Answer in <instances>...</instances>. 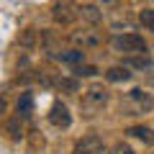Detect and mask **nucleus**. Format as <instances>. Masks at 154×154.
Segmentation results:
<instances>
[{
    "label": "nucleus",
    "instance_id": "f257e3e1",
    "mask_svg": "<svg viewBox=\"0 0 154 154\" xmlns=\"http://www.w3.org/2000/svg\"><path fill=\"white\" fill-rule=\"evenodd\" d=\"M108 100H110L108 88H103V85H93V88L85 90L82 100H80V110H82V116L93 118V116H98L100 110L108 105Z\"/></svg>",
    "mask_w": 154,
    "mask_h": 154
},
{
    "label": "nucleus",
    "instance_id": "f03ea898",
    "mask_svg": "<svg viewBox=\"0 0 154 154\" xmlns=\"http://www.w3.org/2000/svg\"><path fill=\"white\" fill-rule=\"evenodd\" d=\"M110 49L118 54H146V41L139 33H118L110 38Z\"/></svg>",
    "mask_w": 154,
    "mask_h": 154
},
{
    "label": "nucleus",
    "instance_id": "7ed1b4c3",
    "mask_svg": "<svg viewBox=\"0 0 154 154\" xmlns=\"http://www.w3.org/2000/svg\"><path fill=\"white\" fill-rule=\"evenodd\" d=\"M51 18H54L57 26H72V23L80 18V8H75L72 3H67V0L54 3V5H51Z\"/></svg>",
    "mask_w": 154,
    "mask_h": 154
},
{
    "label": "nucleus",
    "instance_id": "20e7f679",
    "mask_svg": "<svg viewBox=\"0 0 154 154\" xmlns=\"http://www.w3.org/2000/svg\"><path fill=\"white\" fill-rule=\"evenodd\" d=\"M105 152H108V149H105V141L100 136H95V134L82 136L75 144V149H72V154H105Z\"/></svg>",
    "mask_w": 154,
    "mask_h": 154
},
{
    "label": "nucleus",
    "instance_id": "39448f33",
    "mask_svg": "<svg viewBox=\"0 0 154 154\" xmlns=\"http://www.w3.org/2000/svg\"><path fill=\"white\" fill-rule=\"evenodd\" d=\"M69 41L77 46V49H95V46L103 44V36H100L98 31H93V28H88V31H75L69 36Z\"/></svg>",
    "mask_w": 154,
    "mask_h": 154
},
{
    "label": "nucleus",
    "instance_id": "423d86ee",
    "mask_svg": "<svg viewBox=\"0 0 154 154\" xmlns=\"http://www.w3.org/2000/svg\"><path fill=\"white\" fill-rule=\"evenodd\" d=\"M49 123L54 128H69L72 126V113H69V108H67L62 100H57L54 105H51V110H49Z\"/></svg>",
    "mask_w": 154,
    "mask_h": 154
},
{
    "label": "nucleus",
    "instance_id": "0eeeda50",
    "mask_svg": "<svg viewBox=\"0 0 154 154\" xmlns=\"http://www.w3.org/2000/svg\"><path fill=\"white\" fill-rule=\"evenodd\" d=\"M128 100L134 103V116L149 113V110L154 108V98L146 93V90H141V88H134L131 93H128Z\"/></svg>",
    "mask_w": 154,
    "mask_h": 154
},
{
    "label": "nucleus",
    "instance_id": "6e6552de",
    "mask_svg": "<svg viewBox=\"0 0 154 154\" xmlns=\"http://www.w3.org/2000/svg\"><path fill=\"white\" fill-rule=\"evenodd\" d=\"M5 134L11 141H21L26 134H23V118L21 116H13V118H8L5 121Z\"/></svg>",
    "mask_w": 154,
    "mask_h": 154
},
{
    "label": "nucleus",
    "instance_id": "1a4fd4ad",
    "mask_svg": "<svg viewBox=\"0 0 154 154\" xmlns=\"http://www.w3.org/2000/svg\"><path fill=\"white\" fill-rule=\"evenodd\" d=\"M80 18L85 23H90V26H98L103 21V11L98 5H80Z\"/></svg>",
    "mask_w": 154,
    "mask_h": 154
},
{
    "label": "nucleus",
    "instance_id": "9d476101",
    "mask_svg": "<svg viewBox=\"0 0 154 154\" xmlns=\"http://www.w3.org/2000/svg\"><path fill=\"white\" fill-rule=\"evenodd\" d=\"M57 90L64 93V95L80 93V77H77V75H72V77H59V80H57Z\"/></svg>",
    "mask_w": 154,
    "mask_h": 154
},
{
    "label": "nucleus",
    "instance_id": "9b49d317",
    "mask_svg": "<svg viewBox=\"0 0 154 154\" xmlns=\"http://www.w3.org/2000/svg\"><path fill=\"white\" fill-rule=\"evenodd\" d=\"M16 113L21 116V118H28V116L33 113V95L31 93H21L16 100Z\"/></svg>",
    "mask_w": 154,
    "mask_h": 154
},
{
    "label": "nucleus",
    "instance_id": "f8f14e48",
    "mask_svg": "<svg viewBox=\"0 0 154 154\" xmlns=\"http://www.w3.org/2000/svg\"><path fill=\"white\" fill-rule=\"evenodd\" d=\"M131 72H128V67L126 64H118V67H110L108 72H105V80L108 82H128L131 80Z\"/></svg>",
    "mask_w": 154,
    "mask_h": 154
},
{
    "label": "nucleus",
    "instance_id": "ddd939ff",
    "mask_svg": "<svg viewBox=\"0 0 154 154\" xmlns=\"http://www.w3.org/2000/svg\"><path fill=\"white\" fill-rule=\"evenodd\" d=\"M38 44V31L36 28H23L21 36H18V46L21 49H33Z\"/></svg>",
    "mask_w": 154,
    "mask_h": 154
},
{
    "label": "nucleus",
    "instance_id": "4468645a",
    "mask_svg": "<svg viewBox=\"0 0 154 154\" xmlns=\"http://www.w3.org/2000/svg\"><path fill=\"white\" fill-rule=\"evenodd\" d=\"M59 62H67V64H82L85 62V49H72V51H59L57 57Z\"/></svg>",
    "mask_w": 154,
    "mask_h": 154
},
{
    "label": "nucleus",
    "instance_id": "2eb2a0df",
    "mask_svg": "<svg viewBox=\"0 0 154 154\" xmlns=\"http://www.w3.org/2000/svg\"><path fill=\"white\" fill-rule=\"evenodd\" d=\"M123 64H126V67H134V69H152V67H154V62L149 59L146 54H134L131 59H126Z\"/></svg>",
    "mask_w": 154,
    "mask_h": 154
},
{
    "label": "nucleus",
    "instance_id": "dca6fc26",
    "mask_svg": "<svg viewBox=\"0 0 154 154\" xmlns=\"http://www.w3.org/2000/svg\"><path fill=\"white\" fill-rule=\"evenodd\" d=\"M126 134H131V136L141 139L144 144H154V131H152V128H146V126H131Z\"/></svg>",
    "mask_w": 154,
    "mask_h": 154
},
{
    "label": "nucleus",
    "instance_id": "f3484780",
    "mask_svg": "<svg viewBox=\"0 0 154 154\" xmlns=\"http://www.w3.org/2000/svg\"><path fill=\"white\" fill-rule=\"evenodd\" d=\"M98 72H100V69H98L95 64H85V62H82V64H77L75 69H72V75H77L80 80H82V77H95Z\"/></svg>",
    "mask_w": 154,
    "mask_h": 154
},
{
    "label": "nucleus",
    "instance_id": "a211bd4d",
    "mask_svg": "<svg viewBox=\"0 0 154 154\" xmlns=\"http://www.w3.org/2000/svg\"><path fill=\"white\" fill-rule=\"evenodd\" d=\"M139 23H141L144 28H154V11L152 8H144V11L139 13Z\"/></svg>",
    "mask_w": 154,
    "mask_h": 154
},
{
    "label": "nucleus",
    "instance_id": "6ab92c4d",
    "mask_svg": "<svg viewBox=\"0 0 154 154\" xmlns=\"http://www.w3.org/2000/svg\"><path fill=\"white\" fill-rule=\"evenodd\" d=\"M110 154H136V152L131 149V144H126V141H118L113 149H110Z\"/></svg>",
    "mask_w": 154,
    "mask_h": 154
},
{
    "label": "nucleus",
    "instance_id": "aec40b11",
    "mask_svg": "<svg viewBox=\"0 0 154 154\" xmlns=\"http://www.w3.org/2000/svg\"><path fill=\"white\" fill-rule=\"evenodd\" d=\"M118 3H121V0H100V5H103V8H116Z\"/></svg>",
    "mask_w": 154,
    "mask_h": 154
},
{
    "label": "nucleus",
    "instance_id": "412c9836",
    "mask_svg": "<svg viewBox=\"0 0 154 154\" xmlns=\"http://www.w3.org/2000/svg\"><path fill=\"white\" fill-rule=\"evenodd\" d=\"M152 3H154V0H152Z\"/></svg>",
    "mask_w": 154,
    "mask_h": 154
}]
</instances>
